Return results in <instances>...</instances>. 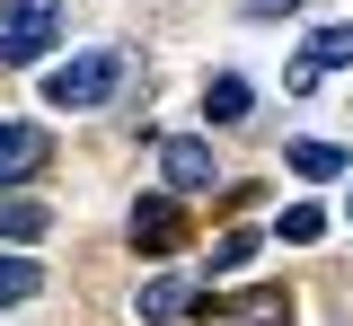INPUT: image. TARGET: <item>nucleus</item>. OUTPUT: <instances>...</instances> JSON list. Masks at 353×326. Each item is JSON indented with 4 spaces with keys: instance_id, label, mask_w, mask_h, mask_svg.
Here are the masks:
<instances>
[{
    "instance_id": "2eb2a0df",
    "label": "nucleus",
    "mask_w": 353,
    "mask_h": 326,
    "mask_svg": "<svg viewBox=\"0 0 353 326\" xmlns=\"http://www.w3.org/2000/svg\"><path fill=\"white\" fill-rule=\"evenodd\" d=\"M239 9H248V18H292L301 0H239Z\"/></svg>"
},
{
    "instance_id": "f03ea898",
    "label": "nucleus",
    "mask_w": 353,
    "mask_h": 326,
    "mask_svg": "<svg viewBox=\"0 0 353 326\" xmlns=\"http://www.w3.org/2000/svg\"><path fill=\"white\" fill-rule=\"evenodd\" d=\"M115 89H124V53H80V62L44 71V97L53 106H106Z\"/></svg>"
},
{
    "instance_id": "20e7f679",
    "label": "nucleus",
    "mask_w": 353,
    "mask_h": 326,
    "mask_svg": "<svg viewBox=\"0 0 353 326\" xmlns=\"http://www.w3.org/2000/svg\"><path fill=\"white\" fill-rule=\"evenodd\" d=\"M159 177H168L176 194H212L221 186V168H212V141H159Z\"/></svg>"
},
{
    "instance_id": "39448f33",
    "label": "nucleus",
    "mask_w": 353,
    "mask_h": 326,
    "mask_svg": "<svg viewBox=\"0 0 353 326\" xmlns=\"http://www.w3.org/2000/svg\"><path fill=\"white\" fill-rule=\"evenodd\" d=\"M327 71H353V27H318L309 36V53L292 62V89H318Z\"/></svg>"
},
{
    "instance_id": "7ed1b4c3",
    "label": "nucleus",
    "mask_w": 353,
    "mask_h": 326,
    "mask_svg": "<svg viewBox=\"0 0 353 326\" xmlns=\"http://www.w3.org/2000/svg\"><path fill=\"white\" fill-rule=\"evenodd\" d=\"M194 318L203 326H292V300L256 282V291H239V300H194Z\"/></svg>"
},
{
    "instance_id": "f257e3e1",
    "label": "nucleus",
    "mask_w": 353,
    "mask_h": 326,
    "mask_svg": "<svg viewBox=\"0 0 353 326\" xmlns=\"http://www.w3.org/2000/svg\"><path fill=\"white\" fill-rule=\"evenodd\" d=\"M53 36H62V0H0V62L9 71L44 62Z\"/></svg>"
},
{
    "instance_id": "6e6552de",
    "label": "nucleus",
    "mask_w": 353,
    "mask_h": 326,
    "mask_svg": "<svg viewBox=\"0 0 353 326\" xmlns=\"http://www.w3.org/2000/svg\"><path fill=\"white\" fill-rule=\"evenodd\" d=\"M132 247H176V203H168V194L132 203Z\"/></svg>"
},
{
    "instance_id": "9b49d317",
    "label": "nucleus",
    "mask_w": 353,
    "mask_h": 326,
    "mask_svg": "<svg viewBox=\"0 0 353 326\" xmlns=\"http://www.w3.org/2000/svg\"><path fill=\"white\" fill-rule=\"evenodd\" d=\"M36 291H44L36 256H0V309H9V300H36Z\"/></svg>"
},
{
    "instance_id": "dca6fc26",
    "label": "nucleus",
    "mask_w": 353,
    "mask_h": 326,
    "mask_svg": "<svg viewBox=\"0 0 353 326\" xmlns=\"http://www.w3.org/2000/svg\"><path fill=\"white\" fill-rule=\"evenodd\" d=\"M345 221H353V203H345Z\"/></svg>"
},
{
    "instance_id": "0eeeda50",
    "label": "nucleus",
    "mask_w": 353,
    "mask_h": 326,
    "mask_svg": "<svg viewBox=\"0 0 353 326\" xmlns=\"http://www.w3.org/2000/svg\"><path fill=\"white\" fill-rule=\"evenodd\" d=\"M44 230H53V212H44V203H27V194H9V203H0V238H9V247H36Z\"/></svg>"
},
{
    "instance_id": "1a4fd4ad",
    "label": "nucleus",
    "mask_w": 353,
    "mask_h": 326,
    "mask_svg": "<svg viewBox=\"0 0 353 326\" xmlns=\"http://www.w3.org/2000/svg\"><path fill=\"white\" fill-rule=\"evenodd\" d=\"M248 106H256V89H248L239 71H221L212 89H203V115H212V124H248Z\"/></svg>"
},
{
    "instance_id": "9d476101",
    "label": "nucleus",
    "mask_w": 353,
    "mask_h": 326,
    "mask_svg": "<svg viewBox=\"0 0 353 326\" xmlns=\"http://www.w3.org/2000/svg\"><path fill=\"white\" fill-rule=\"evenodd\" d=\"M185 309H194V291H185V282H176V274H159V282H141V318H185Z\"/></svg>"
},
{
    "instance_id": "ddd939ff",
    "label": "nucleus",
    "mask_w": 353,
    "mask_h": 326,
    "mask_svg": "<svg viewBox=\"0 0 353 326\" xmlns=\"http://www.w3.org/2000/svg\"><path fill=\"white\" fill-rule=\"evenodd\" d=\"M248 265H256V230H230L212 247V274H248Z\"/></svg>"
},
{
    "instance_id": "423d86ee",
    "label": "nucleus",
    "mask_w": 353,
    "mask_h": 326,
    "mask_svg": "<svg viewBox=\"0 0 353 326\" xmlns=\"http://www.w3.org/2000/svg\"><path fill=\"white\" fill-rule=\"evenodd\" d=\"M44 159H53V141H44L36 124H0V186H27Z\"/></svg>"
},
{
    "instance_id": "f8f14e48",
    "label": "nucleus",
    "mask_w": 353,
    "mask_h": 326,
    "mask_svg": "<svg viewBox=\"0 0 353 326\" xmlns=\"http://www.w3.org/2000/svg\"><path fill=\"white\" fill-rule=\"evenodd\" d=\"M283 159H292L301 177H345V150H336V141H292Z\"/></svg>"
},
{
    "instance_id": "4468645a",
    "label": "nucleus",
    "mask_w": 353,
    "mask_h": 326,
    "mask_svg": "<svg viewBox=\"0 0 353 326\" xmlns=\"http://www.w3.org/2000/svg\"><path fill=\"white\" fill-rule=\"evenodd\" d=\"M283 238H292V247L327 238V212H318V203H292V212H283Z\"/></svg>"
}]
</instances>
